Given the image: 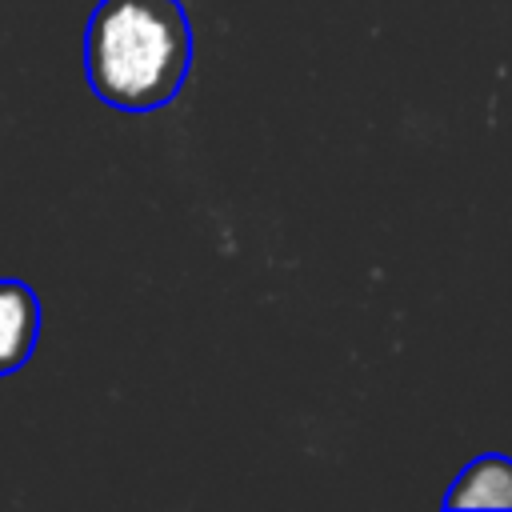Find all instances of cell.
Masks as SVG:
<instances>
[{"mask_svg": "<svg viewBox=\"0 0 512 512\" xmlns=\"http://www.w3.org/2000/svg\"><path fill=\"white\" fill-rule=\"evenodd\" d=\"M40 296L20 276H0V376L20 372L40 340Z\"/></svg>", "mask_w": 512, "mask_h": 512, "instance_id": "2", "label": "cell"}, {"mask_svg": "<svg viewBox=\"0 0 512 512\" xmlns=\"http://www.w3.org/2000/svg\"><path fill=\"white\" fill-rule=\"evenodd\" d=\"M444 508H512V456L484 452L468 460L444 492Z\"/></svg>", "mask_w": 512, "mask_h": 512, "instance_id": "3", "label": "cell"}, {"mask_svg": "<svg viewBox=\"0 0 512 512\" xmlns=\"http://www.w3.org/2000/svg\"><path fill=\"white\" fill-rule=\"evenodd\" d=\"M192 72V20L180 0H100L84 28V76L116 112L172 104Z\"/></svg>", "mask_w": 512, "mask_h": 512, "instance_id": "1", "label": "cell"}]
</instances>
